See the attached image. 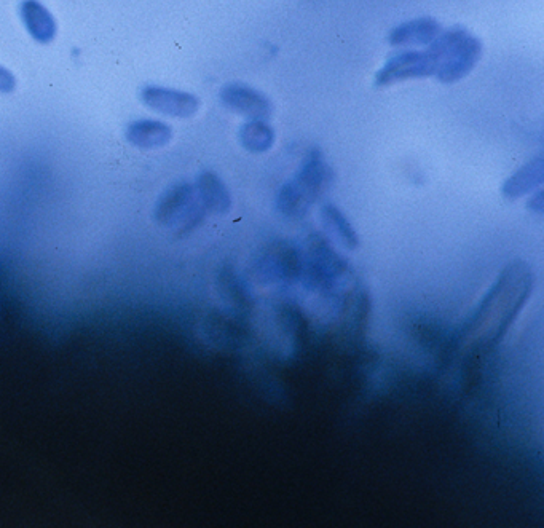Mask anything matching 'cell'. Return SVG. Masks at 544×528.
<instances>
[{"label":"cell","mask_w":544,"mask_h":528,"mask_svg":"<svg viewBox=\"0 0 544 528\" xmlns=\"http://www.w3.org/2000/svg\"><path fill=\"white\" fill-rule=\"evenodd\" d=\"M141 99L152 111L179 119L192 117L200 109V99L197 96L170 88L146 87L141 91Z\"/></svg>","instance_id":"9c48e42d"},{"label":"cell","mask_w":544,"mask_h":528,"mask_svg":"<svg viewBox=\"0 0 544 528\" xmlns=\"http://www.w3.org/2000/svg\"><path fill=\"white\" fill-rule=\"evenodd\" d=\"M20 16L26 31L39 44H50L55 39L58 31L55 18L39 0H23L20 4Z\"/></svg>","instance_id":"30bf717a"},{"label":"cell","mask_w":544,"mask_h":528,"mask_svg":"<svg viewBox=\"0 0 544 528\" xmlns=\"http://www.w3.org/2000/svg\"><path fill=\"white\" fill-rule=\"evenodd\" d=\"M206 209L192 184L179 182L163 192L155 203L154 216L158 224L179 233L197 229L205 219Z\"/></svg>","instance_id":"5b68a950"},{"label":"cell","mask_w":544,"mask_h":528,"mask_svg":"<svg viewBox=\"0 0 544 528\" xmlns=\"http://www.w3.org/2000/svg\"><path fill=\"white\" fill-rule=\"evenodd\" d=\"M221 101L225 107L235 114L243 115L248 120H267L272 117V103L270 99L248 87L245 83H229L221 90Z\"/></svg>","instance_id":"ba28073f"},{"label":"cell","mask_w":544,"mask_h":528,"mask_svg":"<svg viewBox=\"0 0 544 528\" xmlns=\"http://www.w3.org/2000/svg\"><path fill=\"white\" fill-rule=\"evenodd\" d=\"M321 222H323L324 229L328 230L337 243L348 249V251H355L359 246L358 233L353 229V225L348 222L347 217L343 216L342 211L336 206L328 205L321 206L320 211Z\"/></svg>","instance_id":"9a60e30c"},{"label":"cell","mask_w":544,"mask_h":528,"mask_svg":"<svg viewBox=\"0 0 544 528\" xmlns=\"http://www.w3.org/2000/svg\"><path fill=\"white\" fill-rule=\"evenodd\" d=\"M544 181V160L541 157L533 158L525 163L521 170H517L511 178L506 179L501 189L503 197L508 200H517L524 195L532 194Z\"/></svg>","instance_id":"4fadbf2b"},{"label":"cell","mask_w":544,"mask_h":528,"mask_svg":"<svg viewBox=\"0 0 544 528\" xmlns=\"http://www.w3.org/2000/svg\"><path fill=\"white\" fill-rule=\"evenodd\" d=\"M436 60V79L439 82L457 83L471 74L481 61V40L462 26L442 31L428 48Z\"/></svg>","instance_id":"3957f363"},{"label":"cell","mask_w":544,"mask_h":528,"mask_svg":"<svg viewBox=\"0 0 544 528\" xmlns=\"http://www.w3.org/2000/svg\"><path fill=\"white\" fill-rule=\"evenodd\" d=\"M253 276L264 286L299 281L300 248L292 245L291 241H273L256 257Z\"/></svg>","instance_id":"8992f818"},{"label":"cell","mask_w":544,"mask_h":528,"mask_svg":"<svg viewBox=\"0 0 544 528\" xmlns=\"http://www.w3.org/2000/svg\"><path fill=\"white\" fill-rule=\"evenodd\" d=\"M441 24L434 18H417L399 24L388 36V44L393 47H409V45H430L441 34Z\"/></svg>","instance_id":"7c38bea8"},{"label":"cell","mask_w":544,"mask_h":528,"mask_svg":"<svg viewBox=\"0 0 544 528\" xmlns=\"http://www.w3.org/2000/svg\"><path fill=\"white\" fill-rule=\"evenodd\" d=\"M533 288L535 273L527 262L506 265L466 323L462 331L466 345L484 350L498 345L529 302Z\"/></svg>","instance_id":"6da1fadb"},{"label":"cell","mask_w":544,"mask_h":528,"mask_svg":"<svg viewBox=\"0 0 544 528\" xmlns=\"http://www.w3.org/2000/svg\"><path fill=\"white\" fill-rule=\"evenodd\" d=\"M436 75V60L430 50L399 52L391 56L375 74V87H388L406 80L426 79Z\"/></svg>","instance_id":"52a82bcc"},{"label":"cell","mask_w":544,"mask_h":528,"mask_svg":"<svg viewBox=\"0 0 544 528\" xmlns=\"http://www.w3.org/2000/svg\"><path fill=\"white\" fill-rule=\"evenodd\" d=\"M195 190H197L198 198L202 201L206 213L217 214V216H225L230 213L232 197H230L229 189L225 187L224 182L217 174L211 173V171H203L198 174Z\"/></svg>","instance_id":"8fae6325"},{"label":"cell","mask_w":544,"mask_h":528,"mask_svg":"<svg viewBox=\"0 0 544 528\" xmlns=\"http://www.w3.org/2000/svg\"><path fill=\"white\" fill-rule=\"evenodd\" d=\"M16 80L12 72L0 66V93H10L15 90Z\"/></svg>","instance_id":"ac0fdd59"},{"label":"cell","mask_w":544,"mask_h":528,"mask_svg":"<svg viewBox=\"0 0 544 528\" xmlns=\"http://www.w3.org/2000/svg\"><path fill=\"white\" fill-rule=\"evenodd\" d=\"M217 286L221 296L235 308H249L253 304L248 284L241 280L232 267L222 268L221 275L217 278Z\"/></svg>","instance_id":"e0dca14e"},{"label":"cell","mask_w":544,"mask_h":528,"mask_svg":"<svg viewBox=\"0 0 544 528\" xmlns=\"http://www.w3.org/2000/svg\"><path fill=\"white\" fill-rule=\"evenodd\" d=\"M170 125L158 120H138L127 128V139L139 149H158L171 141Z\"/></svg>","instance_id":"5bb4252c"},{"label":"cell","mask_w":544,"mask_h":528,"mask_svg":"<svg viewBox=\"0 0 544 528\" xmlns=\"http://www.w3.org/2000/svg\"><path fill=\"white\" fill-rule=\"evenodd\" d=\"M334 181L331 166L320 150L305 157L297 173L276 194V211L288 221H300L310 214L313 205Z\"/></svg>","instance_id":"7a4b0ae2"},{"label":"cell","mask_w":544,"mask_h":528,"mask_svg":"<svg viewBox=\"0 0 544 528\" xmlns=\"http://www.w3.org/2000/svg\"><path fill=\"white\" fill-rule=\"evenodd\" d=\"M348 273L347 262L334 251L326 238L313 233L300 248V283L308 291L336 289Z\"/></svg>","instance_id":"277c9868"},{"label":"cell","mask_w":544,"mask_h":528,"mask_svg":"<svg viewBox=\"0 0 544 528\" xmlns=\"http://www.w3.org/2000/svg\"><path fill=\"white\" fill-rule=\"evenodd\" d=\"M529 208L535 213L541 214L544 209L543 192L538 190L537 194L533 195L532 200L529 201Z\"/></svg>","instance_id":"d6986e66"},{"label":"cell","mask_w":544,"mask_h":528,"mask_svg":"<svg viewBox=\"0 0 544 528\" xmlns=\"http://www.w3.org/2000/svg\"><path fill=\"white\" fill-rule=\"evenodd\" d=\"M238 139L251 154H265L275 144V131L264 120H248L238 131Z\"/></svg>","instance_id":"2e32d148"}]
</instances>
